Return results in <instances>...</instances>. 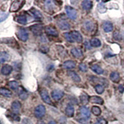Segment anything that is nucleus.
Wrapping results in <instances>:
<instances>
[{
  "instance_id": "f257e3e1",
  "label": "nucleus",
  "mask_w": 124,
  "mask_h": 124,
  "mask_svg": "<svg viewBox=\"0 0 124 124\" xmlns=\"http://www.w3.org/2000/svg\"><path fill=\"white\" fill-rule=\"evenodd\" d=\"M17 36L19 39L23 42L27 41L29 38V34L27 31L24 28H20L17 32Z\"/></svg>"
},
{
  "instance_id": "f03ea898",
  "label": "nucleus",
  "mask_w": 124,
  "mask_h": 124,
  "mask_svg": "<svg viewBox=\"0 0 124 124\" xmlns=\"http://www.w3.org/2000/svg\"><path fill=\"white\" fill-rule=\"evenodd\" d=\"M46 112V109H45V106L43 105H39L38 106L35 107V116L37 118H42L44 117Z\"/></svg>"
},
{
  "instance_id": "7ed1b4c3",
  "label": "nucleus",
  "mask_w": 124,
  "mask_h": 124,
  "mask_svg": "<svg viewBox=\"0 0 124 124\" xmlns=\"http://www.w3.org/2000/svg\"><path fill=\"white\" fill-rule=\"evenodd\" d=\"M65 9H66V14H67L69 18L73 20L76 19V17H77L78 13L75 9L70 6H67L65 7Z\"/></svg>"
},
{
  "instance_id": "20e7f679",
  "label": "nucleus",
  "mask_w": 124,
  "mask_h": 124,
  "mask_svg": "<svg viewBox=\"0 0 124 124\" xmlns=\"http://www.w3.org/2000/svg\"><path fill=\"white\" fill-rule=\"evenodd\" d=\"M25 3V2L23 1H14L12 3L11 6L10 7V12H16L19 9L21 8L23 4Z\"/></svg>"
},
{
  "instance_id": "39448f33",
  "label": "nucleus",
  "mask_w": 124,
  "mask_h": 124,
  "mask_svg": "<svg viewBox=\"0 0 124 124\" xmlns=\"http://www.w3.org/2000/svg\"><path fill=\"white\" fill-rule=\"evenodd\" d=\"M40 94L41 97L44 102L45 103L48 104H52V101H51L50 97L49 95H48V91L45 89H41L40 92Z\"/></svg>"
},
{
  "instance_id": "423d86ee",
  "label": "nucleus",
  "mask_w": 124,
  "mask_h": 124,
  "mask_svg": "<svg viewBox=\"0 0 124 124\" xmlns=\"http://www.w3.org/2000/svg\"><path fill=\"white\" fill-rule=\"evenodd\" d=\"M31 31L32 32L33 34L35 35H40L42 34L43 30V27L42 25L40 24H35V25H32L30 27Z\"/></svg>"
},
{
  "instance_id": "0eeeda50",
  "label": "nucleus",
  "mask_w": 124,
  "mask_h": 124,
  "mask_svg": "<svg viewBox=\"0 0 124 124\" xmlns=\"http://www.w3.org/2000/svg\"><path fill=\"white\" fill-rule=\"evenodd\" d=\"M58 27L62 30H68L70 29V24L66 20L60 19L57 21Z\"/></svg>"
},
{
  "instance_id": "6e6552de",
  "label": "nucleus",
  "mask_w": 124,
  "mask_h": 124,
  "mask_svg": "<svg viewBox=\"0 0 124 124\" xmlns=\"http://www.w3.org/2000/svg\"><path fill=\"white\" fill-rule=\"evenodd\" d=\"M64 96V93L61 90L55 89L52 92V97L55 101H59Z\"/></svg>"
},
{
  "instance_id": "1a4fd4ad",
  "label": "nucleus",
  "mask_w": 124,
  "mask_h": 124,
  "mask_svg": "<svg viewBox=\"0 0 124 124\" xmlns=\"http://www.w3.org/2000/svg\"><path fill=\"white\" fill-rule=\"evenodd\" d=\"M45 31L46 34L53 37H57L58 35V31L52 26H46L45 28Z\"/></svg>"
},
{
  "instance_id": "9d476101",
  "label": "nucleus",
  "mask_w": 124,
  "mask_h": 124,
  "mask_svg": "<svg viewBox=\"0 0 124 124\" xmlns=\"http://www.w3.org/2000/svg\"><path fill=\"white\" fill-rule=\"evenodd\" d=\"M71 34L72 38H73L74 42H76L78 43H81L83 41L82 35H81V34L79 32L76 31H72V32H71Z\"/></svg>"
},
{
  "instance_id": "9b49d317",
  "label": "nucleus",
  "mask_w": 124,
  "mask_h": 124,
  "mask_svg": "<svg viewBox=\"0 0 124 124\" xmlns=\"http://www.w3.org/2000/svg\"><path fill=\"white\" fill-rule=\"evenodd\" d=\"M21 108V104L18 101H15L12 103L11 108L14 114H19Z\"/></svg>"
},
{
  "instance_id": "f8f14e48",
  "label": "nucleus",
  "mask_w": 124,
  "mask_h": 124,
  "mask_svg": "<svg viewBox=\"0 0 124 124\" xmlns=\"http://www.w3.org/2000/svg\"><path fill=\"white\" fill-rule=\"evenodd\" d=\"M84 27L86 31L89 32H91L95 29V24L92 21H88L85 22V24H84Z\"/></svg>"
},
{
  "instance_id": "ddd939ff",
  "label": "nucleus",
  "mask_w": 124,
  "mask_h": 124,
  "mask_svg": "<svg viewBox=\"0 0 124 124\" xmlns=\"http://www.w3.org/2000/svg\"><path fill=\"white\" fill-rule=\"evenodd\" d=\"M89 101L92 103H94V104H99L102 105L104 103V100L102 98L99 97V96H93L89 98Z\"/></svg>"
},
{
  "instance_id": "4468645a",
  "label": "nucleus",
  "mask_w": 124,
  "mask_h": 124,
  "mask_svg": "<svg viewBox=\"0 0 124 124\" xmlns=\"http://www.w3.org/2000/svg\"><path fill=\"white\" fill-rule=\"evenodd\" d=\"M80 112L85 118H89L91 116V113L89 109L85 106H82L80 108Z\"/></svg>"
},
{
  "instance_id": "2eb2a0df",
  "label": "nucleus",
  "mask_w": 124,
  "mask_h": 124,
  "mask_svg": "<svg viewBox=\"0 0 124 124\" xmlns=\"http://www.w3.org/2000/svg\"><path fill=\"white\" fill-rule=\"evenodd\" d=\"M102 28L106 32H110L113 30V25L111 23L105 21L102 24Z\"/></svg>"
},
{
  "instance_id": "dca6fc26",
  "label": "nucleus",
  "mask_w": 124,
  "mask_h": 124,
  "mask_svg": "<svg viewBox=\"0 0 124 124\" xmlns=\"http://www.w3.org/2000/svg\"><path fill=\"white\" fill-rule=\"evenodd\" d=\"M12 71H13V68L11 66L5 65L2 67L1 73L4 75H8L11 73Z\"/></svg>"
},
{
  "instance_id": "f3484780",
  "label": "nucleus",
  "mask_w": 124,
  "mask_h": 124,
  "mask_svg": "<svg viewBox=\"0 0 124 124\" xmlns=\"http://www.w3.org/2000/svg\"><path fill=\"white\" fill-rule=\"evenodd\" d=\"M72 55L76 58H80L83 56V52L79 48H74L71 50Z\"/></svg>"
},
{
  "instance_id": "a211bd4d",
  "label": "nucleus",
  "mask_w": 124,
  "mask_h": 124,
  "mask_svg": "<svg viewBox=\"0 0 124 124\" xmlns=\"http://www.w3.org/2000/svg\"><path fill=\"white\" fill-rule=\"evenodd\" d=\"M68 76L71 78L73 81L76 82H80L81 81V78L77 74L75 73V71H69L67 73Z\"/></svg>"
},
{
  "instance_id": "6ab92c4d",
  "label": "nucleus",
  "mask_w": 124,
  "mask_h": 124,
  "mask_svg": "<svg viewBox=\"0 0 124 124\" xmlns=\"http://www.w3.org/2000/svg\"><path fill=\"white\" fill-rule=\"evenodd\" d=\"M65 112H66V116H68V117H73L74 115V113H75V109H74L73 106H71V105H68V106L66 107Z\"/></svg>"
},
{
  "instance_id": "aec40b11",
  "label": "nucleus",
  "mask_w": 124,
  "mask_h": 124,
  "mask_svg": "<svg viewBox=\"0 0 124 124\" xmlns=\"http://www.w3.org/2000/svg\"><path fill=\"white\" fill-rule=\"evenodd\" d=\"M89 96L85 93H83L80 96V100L83 104H87L89 102Z\"/></svg>"
},
{
  "instance_id": "412c9836",
  "label": "nucleus",
  "mask_w": 124,
  "mask_h": 124,
  "mask_svg": "<svg viewBox=\"0 0 124 124\" xmlns=\"http://www.w3.org/2000/svg\"><path fill=\"white\" fill-rule=\"evenodd\" d=\"M82 7L85 10H89L92 8L93 6V3L91 1H88V0H85L83 1L81 3Z\"/></svg>"
},
{
  "instance_id": "4be33fe9",
  "label": "nucleus",
  "mask_w": 124,
  "mask_h": 124,
  "mask_svg": "<svg viewBox=\"0 0 124 124\" xmlns=\"http://www.w3.org/2000/svg\"><path fill=\"white\" fill-rule=\"evenodd\" d=\"M76 66V63L73 61H66L63 63V67L66 69H72Z\"/></svg>"
},
{
  "instance_id": "5701e85b",
  "label": "nucleus",
  "mask_w": 124,
  "mask_h": 124,
  "mask_svg": "<svg viewBox=\"0 0 124 124\" xmlns=\"http://www.w3.org/2000/svg\"><path fill=\"white\" fill-rule=\"evenodd\" d=\"M110 79L114 83H118L120 81V75L117 72H112L110 75Z\"/></svg>"
},
{
  "instance_id": "b1692460",
  "label": "nucleus",
  "mask_w": 124,
  "mask_h": 124,
  "mask_svg": "<svg viewBox=\"0 0 124 124\" xmlns=\"http://www.w3.org/2000/svg\"><path fill=\"white\" fill-rule=\"evenodd\" d=\"M0 93L2 96H4V97H9L12 96V92L4 87H1L0 89Z\"/></svg>"
},
{
  "instance_id": "393cba45",
  "label": "nucleus",
  "mask_w": 124,
  "mask_h": 124,
  "mask_svg": "<svg viewBox=\"0 0 124 124\" xmlns=\"http://www.w3.org/2000/svg\"><path fill=\"white\" fill-rule=\"evenodd\" d=\"M16 21H17V23L19 24H25L27 23V17L24 15L18 16L15 18Z\"/></svg>"
},
{
  "instance_id": "a878e982",
  "label": "nucleus",
  "mask_w": 124,
  "mask_h": 124,
  "mask_svg": "<svg viewBox=\"0 0 124 124\" xmlns=\"http://www.w3.org/2000/svg\"><path fill=\"white\" fill-rule=\"evenodd\" d=\"M31 13L33 14V16H34V17L36 19H40L42 17V14L39 11L37 10L36 9H31Z\"/></svg>"
},
{
  "instance_id": "bb28decb",
  "label": "nucleus",
  "mask_w": 124,
  "mask_h": 124,
  "mask_svg": "<svg viewBox=\"0 0 124 124\" xmlns=\"http://www.w3.org/2000/svg\"><path fill=\"white\" fill-rule=\"evenodd\" d=\"M9 55L6 52H1L0 54V61L1 63L6 62L9 59Z\"/></svg>"
},
{
  "instance_id": "cd10ccee",
  "label": "nucleus",
  "mask_w": 124,
  "mask_h": 124,
  "mask_svg": "<svg viewBox=\"0 0 124 124\" xmlns=\"http://www.w3.org/2000/svg\"><path fill=\"white\" fill-rule=\"evenodd\" d=\"M90 44L92 46H94V47H99L101 45V42L98 39L94 38L91 40Z\"/></svg>"
},
{
  "instance_id": "c85d7f7f",
  "label": "nucleus",
  "mask_w": 124,
  "mask_h": 124,
  "mask_svg": "<svg viewBox=\"0 0 124 124\" xmlns=\"http://www.w3.org/2000/svg\"><path fill=\"white\" fill-rule=\"evenodd\" d=\"M92 70L94 72H95L96 73L99 74V75H101L103 73V70L102 69V68H101L100 66H98L97 65H93V66H91V67Z\"/></svg>"
},
{
  "instance_id": "c756f323",
  "label": "nucleus",
  "mask_w": 124,
  "mask_h": 124,
  "mask_svg": "<svg viewBox=\"0 0 124 124\" xmlns=\"http://www.w3.org/2000/svg\"><path fill=\"white\" fill-rule=\"evenodd\" d=\"M97 8L98 11L101 13H104L107 11V8L105 6V4H103L102 3H99L97 6Z\"/></svg>"
},
{
  "instance_id": "7c9ffc66",
  "label": "nucleus",
  "mask_w": 124,
  "mask_h": 124,
  "mask_svg": "<svg viewBox=\"0 0 124 124\" xmlns=\"http://www.w3.org/2000/svg\"><path fill=\"white\" fill-rule=\"evenodd\" d=\"M91 110L93 114L96 116H99L101 114V109L98 106H93Z\"/></svg>"
},
{
  "instance_id": "2f4dec72",
  "label": "nucleus",
  "mask_w": 124,
  "mask_h": 124,
  "mask_svg": "<svg viewBox=\"0 0 124 124\" xmlns=\"http://www.w3.org/2000/svg\"><path fill=\"white\" fill-rule=\"evenodd\" d=\"M8 85L10 87V88L13 89V90H16L19 87V83L17 81H10L8 83Z\"/></svg>"
},
{
  "instance_id": "473e14b6",
  "label": "nucleus",
  "mask_w": 124,
  "mask_h": 124,
  "mask_svg": "<svg viewBox=\"0 0 124 124\" xmlns=\"http://www.w3.org/2000/svg\"><path fill=\"white\" fill-rule=\"evenodd\" d=\"M95 90L97 92V93L100 94L104 91V87L101 85H97L95 86Z\"/></svg>"
},
{
  "instance_id": "72a5a7b5",
  "label": "nucleus",
  "mask_w": 124,
  "mask_h": 124,
  "mask_svg": "<svg viewBox=\"0 0 124 124\" xmlns=\"http://www.w3.org/2000/svg\"><path fill=\"white\" fill-rule=\"evenodd\" d=\"M64 37H65L67 41H68L69 42H75L73 40V38H72L71 34V32H66L64 34Z\"/></svg>"
},
{
  "instance_id": "f704fd0d",
  "label": "nucleus",
  "mask_w": 124,
  "mask_h": 124,
  "mask_svg": "<svg viewBox=\"0 0 124 124\" xmlns=\"http://www.w3.org/2000/svg\"><path fill=\"white\" fill-rule=\"evenodd\" d=\"M19 97L22 100H25L27 98V97H28V94L24 91H21L19 93Z\"/></svg>"
},
{
  "instance_id": "c9c22d12",
  "label": "nucleus",
  "mask_w": 124,
  "mask_h": 124,
  "mask_svg": "<svg viewBox=\"0 0 124 124\" xmlns=\"http://www.w3.org/2000/svg\"><path fill=\"white\" fill-rule=\"evenodd\" d=\"M113 37L116 40H122V35L118 32H115L113 34Z\"/></svg>"
},
{
  "instance_id": "e433bc0d",
  "label": "nucleus",
  "mask_w": 124,
  "mask_h": 124,
  "mask_svg": "<svg viewBox=\"0 0 124 124\" xmlns=\"http://www.w3.org/2000/svg\"><path fill=\"white\" fill-rule=\"evenodd\" d=\"M79 68L81 71L86 72L87 70V67L85 63H81L79 65Z\"/></svg>"
},
{
  "instance_id": "4c0bfd02",
  "label": "nucleus",
  "mask_w": 124,
  "mask_h": 124,
  "mask_svg": "<svg viewBox=\"0 0 124 124\" xmlns=\"http://www.w3.org/2000/svg\"><path fill=\"white\" fill-rule=\"evenodd\" d=\"M8 17V14L5 13H1V14H0V21L3 22V21L6 19Z\"/></svg>"
},
{
  "instance_id": "58836bf2",
  "label": "nucleus",
  "mask_w": 124,
  "mask_h": 124,
  "mask_svg": "<svg viewBox=\"0 0 124 124\" xmlns=\"http://www.w3.org/2000/svg\"><path fill=\"white\" fill-rule=\"evenodd\" d=\"M45 7L48 9H51L53 8V1H45Z\"/></svg>"
},
{
  "instance_id": "ea45409f",
  "label": "nucleus",
  "mask_w": 124,
  "mask_h": 124,
  "mask_svg": "<svg viewBox=\"0 0 124 124\" xmlns=\"http://www.w3.org/2000/svg\"><path fill=\"white\" fill-rule=\"evenodd\" d=\"M118 89H119V91H120L121 93H123L124 91V87H123L122 86H120L118 87Z\"/></svg>"
},
{
  "instance_id": "a19ab883",
  "label": "nucleus",
  "mask_w": 124,
  "mask_h": 124,
  "mask_svg": "<svg viewBox=\"0 0 124 124\" xmlns=\"http://www.w3.org/2000/svg\"><path fill=\"white\" fill-rule=\"evenodd\" d=\"M48 124H56V122L55 121H54V120H52V121H50L48 123Z\"/></svg>"
},
{
  "instance_id": "79ce46f5",
  "label": "nucleus",
  "mask_w": 124,
  "mask_h": 124,
  "mask_svg": "<svg viewBox=\"0 0 124 124\" xmlns=\"http://www.w3.org/2000/svg\"><path fill=\"white\" fill-rule=\"evenodd\" d=\"M94 124H102L100 121H98V122H97L95 123Z\"/></svg>"
},
{
  "instance_id": "37998d69",
  "label": "nucleus",
  "mask_w": 124,
  "mask_h": 124,
  "mask_svg": "<svg viewBox=\"0 0 124 124\" xmlns=\"http://www.w3.org/2000/svg\"><path fill=\"white\" fill-rule=\"evenodd\" d=\"M44 124V123L42 122H40V124Z\"/></svg>"
}]
</instances>
